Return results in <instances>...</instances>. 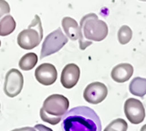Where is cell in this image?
<instances>
[{
    "label": "cell",
    "instance_id": "18",
    "mask_svg": "<svg viewBox=\"0 0 146 131\" xmlns=\"http://www.w3.org/2000/svg\"><path fill=\"white\" fill-rule=\"evenodd\" d=\"M11 11L9 4L5 1V0H0V19L3 16L8 14Z\"/></svg>",
    "mask_w": 146,
    "mask_h": 131
},
{
    "label": "cell",
    "instance_id": "15",
    "mask_svg": "<svg viewBox=\"0 0 146 131\" xmlns=\"http://www.w3.org/2000/svg\"><path fill=\"white\" fill-rule=\"evenodd\" d=\"M38 63V56L34 52H28L25 54L19 60V66L23 71L32 70Z\"/></svg>",
    "mask_w": 146,
    "mask_h": 131
},
{
    "label": "cell",
    "instance_id": "14",
    "mask_svg": "<svg viewBox=\"0 0 146 131\" xmlns=\"http://www.w3.org/2000/svg\"><path fill=\"white\" fill-rule=\"evenodd\" d=\"M16 28V22L11 16H5L0 20V36H8L14 32Z\"/></svg>",
    "mask_w": 146,
    "mask_h": 131
},
{
    "label": "cell",
    "instance_id": "12",
    "mask_svg": "<svg viewBox=\"0 0 146 131\" xmlns=\"http://www.w3.org/2000/svg\"><path fill=\"white\" fill-rule=\"evenodd\" d=\"M134 68L132 65L129 63L119 64L112 69L111 78L113 81L118 83H123L128 81L133 74Z\"/></svg>",
    "mask_w": 146,
    "mask_h": 131
},
{
    "label": "cell",
    "instance_id": "19",
    "mask_svg": "<svg viewBox=\"0 0 146 131\" xmlns=\"http://www.w3.org/2000/svg\"><path fill=\"white\" fill-rule=\"evenodd\" d=\"M38 131H52L50 128L43 125V124H37L35 127H34Z\"/></svg>",
    "mask_w": 146,
    "mask_h": 131
},
{
    "label": "cell",
    "instance_id": "20",
    "mask_svg": "<svg viewBox=\"0 0 146 131\" xmlns=\"http://www.w3.org/2000/svg\"><path fill=\"white\" fill-rule=\"evenodd\" d=\"M11 131H38L35 128H32V127H24V128H16Z\"/></svg>",
    "mask_w": 146,
    "mask_h": 131
},
{
    "label": "cell",
    "instance_id": "7",
    "mask_svg": "<svg viewBox=\"0 0 146 131\" xmlns=\"http://www.w3.org/2000/svg\"><path fill=\"white\" fill-rule=\"evenodd\" d=\"M124 113L132 124H139L145 118V109L143 103L135 98H129L125 101Z\"/></svg>",
    "mask_w": 146,
    "mask_h": 131
},
{
    "label": "cell",
    "instance_id": "2",
    "mask_svg": "<svg viewBox=\"0 0 146 131\" xmlns=\"http://www.w3.org/2000/svg\"><path fill=\"white\" fill-rule=\"evenodd\" d=\"M80 29L82 36V43L80 45L81 50H85L91 46L92 41H102L109 33L107 24L100 20L96 13L84 16L80 22Z\"/></svg>",
    "mask_w": 146,
    "mask_h": 131
},
{
    "label": "cell",
    "instance_id": "5",
    "mask_svg": "<svg viewBox=\"0 0 146 131\" xmlns=\"http://www.w3.org/2000/svg\"><path fill=\"white\" fill-rule=\"evenodd\" d=\"M68 37L64 35L60 28H58L57 30L49 33L43 42L40 51V59H44L59 52L68 43Z\"/></svg>",
    "mask_w": 146,
    "mask_h": 131
},
{
    "label": "cell",
    "instance_id": "1",
    "mask_svg": "<svg viewBox=\"0 0 146 131\" xmlns=\"http://www.w3.org/2000/svg\"><path fill=\"white\" fill-rule=\"evenodd\" d=\"M62 131H102L98 114L86 106L73 108L62 118Z\"/></svg>",
    "mask_w": 146,
    "mask_h": 131
},
{
    "label": "cell",
    "instance_id": "10",
    "mask_svg": "<svg viewBox=\"0 0 146 131\" xmlns=\"http://www.w3.org/2000/svg\"><path fill=\"white\" fill-rule=\"evenodd\" d=\"M81 71L77 65L71 63L68 64L61 72L60 82L65 88H73L79 81Z\"/></svg>",
    "mask_w": 146,
    "mask_h": 131
},
{
    "label": "cell",
    "instance_id": "4",
    "mask_svg": "<svg viewBox=\"0 0 146 131\" xmlns=\"http://www.w3.org/2000/svg\"><path fill=\"white\" fill-rule=\"evenodd\" d=\"M42 38L41 20L38 15H35L28 28L23 30L18 35V45L25 50H32L40 44Z\"/></svg>",
    "mask_w": 146,
    "mask_h": 131
},
{
    "label": "cell",
    "instance_id": "6",
    "mask_svg": "<svg viewBox=\"0 0 146 131\" xmlns=\"http://www.w3.org/2000/svg\"><path fill=\"white\" fill-rule=\"evenodd\" d=\"M24 86L23 74L18 69H11L7 72L5 79L4 91L5 94L11 98H13L20 94Z\"/></svg>",
    "mask_w": 146,
    "mask_h": 131
},
{
    "label": "cell",
    "instance_id": "3",
    "mask_svg": "<svg viewBox=\"0 0 146 131\" xmlns=\"http://www.w3.org/2000/svg\"><path fill=\"white\" fill-rule=\"evenodd\" d=\"M69 101L61 95H52L48 96L39 111L41 120L52 125L58 124L68 112Z\"/></svg>",
    "mask_w": 146,
    "mask_h": 131
},
{
    "label": "cell",
    "instance_id": "21",
    "mask_svg": "<svg viewBox=\"0 0 146 131\" xmlns=\"http://www.w3.org/2000/svg\"><path fill=\"white\" fill-rule=\"evenodd\" d=\"M140 131H146V124H145V125H143V126L141 128Z\"/></svg>",
    "mask_w": 146,
    "mask_h": 131
},
{
    "label": "cell",
    "instance_id": "11",
    "mask_svg": "<svg viewBox=\"0 0 146 131\" xmlns=\"http://www.w3.org/2000/svg\"><path fill=\"white\" fill-rule=\"evenodd\" d=\"M61 24L65 33L67 34V37L69 38L71 40H77L78 39L79 45H81L82 43V36L76 20L70 17H65L62 19Z\"/></svg>",
    "mask_w": 146,
    "mask_h": 131
},
{
    "label": "cell",
    "instance_id": "13",
    "mask_svg": "<svg viewBox=\"0 0 146 131\" xmlns=\"http://www.w3.org/2000/svg\"><path fill=\"white\" fill-rule=\"evenodd\" d=\"M129 92L136 96L143 97L146 95V79L136 77L132 80L129 86Z\"/></svg>",
    "mask_w": 146,
    "mask_h": 131
},
{
    "label": "cell",
    "instance_id": "9",
    "mask_svg": "<svg viewBox=\"0 0 146 131\" xmlns=\"http://www.w3.org/2000/svg\"><path fill=\"white\" fill-rule=\"evenodd\" d=\"M57 70L54 65L43 63L39 65L35 70L36 80L44 86L52 85L57 80Z\"/></svg>",
    "mask_w": 146,
    "mask_h": 131
},
{
    "label": "cell",
    "instance_id": "16",
    "mask_svg": "<svg viewBox=\"0 0 146 131\" xmlns=\"http://www.w3.org/2000/svg\"><path fill=\"white\" fill-rule=\"evenodd\" d=\"M132 30L129 27L128 25H123L119 29L117 33L118 41L121 45H126L128 44L132 38Z\"/></svg>",
    "mask_w": 146,
    "mask_h": 131
},
{
    "label": "cell",
    "instance_id": "17",
    "mask_svg": "<svg viewBox=\"0 0 146 131\" xmlns=\"http://www.w3.org/2000/svg\"><path fill=\"white\" fill-rule=\"evenodd\" d=\"M128 123L122 118H118L112 121L103 131H127Z\"/></svg>",
    "mask_w": 146,
    "mask_h": 131
},
{
    "label": "cell",
    "instance_id": "23",
    "mask_svg": "<svg viewBox=\"0 0 146 131\" xmlns=\"http://www.w3.org/2000/svg\"><path fill=\"white\" fill-rule=\"evenodd\" d=\"M0 46H1V40H0Z\"/></svg>",
    "mask_w": 146,
    "mask_h": 131
},
{
    "label": "cell",
    "instance_id": "8",
    "mask_svg": "<svg viewBox=\"0 0 146 131\" xmlns=\"http://www.w3.org/2000/svg\"><path fill=\"white\" fill-rule=\"evenodd\" d=\"M108 95V88L102 82H92L88 84L83 93L85 101L90 104H99Z\"/></svg>",
    "mask_w": 146,
    "mask_h": 131
},
{
    "label": "cell",
    "instance_id": "22",
    "mask_svg": "<svg viewBox=\"0 0 146 131\" xmlns=\"http://www.w3.org/2000/svg\"><path fill=\"white\" fill-rule=\"evenodd\" d=\"M139 1H143V2H146V0H139Z\"/></svg>",
    "mask_w": 146,
    "mask_h": 131
}]
</instances>
